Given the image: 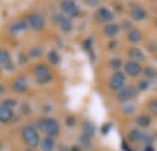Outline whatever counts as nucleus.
<instances>
[{
  "label": "nucleus",
  "instance_id": "obj_1",
  "mask_svg": "<svg viewBox=\"0 0 157 151\" xmlns=\"http://www.w3.org/2000/svg\"><path fill=\"white\" fill-rule=\"evenodd\" d=\"M22 137H23V139H24V141H25V144L28 146L35 148V146L39 145V141H40L39 134H38L34 126H32V125L25 126L22 130Z\"/></svg>",
  "mask_w": 157,
  "mask_h": 151
},
{
  "label": "nucleus",
  "instance_id": "obj_2",
  "mask_svg": "<svg viewBox=\"0 0 157 151\" xmlns=\"http://www.w3.org/2000/svg\"><path fill=\"white\" fill-rule=\"evenodd\" d=\"M39 127L41 131L47 133L48 137L53 138V137H57L59 133V125L58 122L55 120V118H45V120H41L39 121Z\"/></svg>",
  "mask_w": 157,
  "mask_h": 151
},
{
  "label": "nucleus",
  "instance_id": "obj_3",
  "mask_svg": "<svg viewBox=\"0 0 157 151\" xmlns=\"http://www.w3.org/2000/svg\"><path fill=\"white\" fill-rule=\"evenodd\" d=\"M34 75H35L36 81L39 82L40 85H46V83H48V82L51 81V79H52V75H51L48 68H47L46 65H42V64L35 67V69H34Z\"/></svg>",
  "mask_w": 157,
  "mask_h": 151
},
{
  "label": "nucleus",
  "instance_id": "obj_4",
  "mask_svg": "<svg viewBox=\"0 0 157 151\" xmlns=\"http://www.w3.org/2000/svg\"><path fill=\"white\" fill-rule=\"evenodd\" d=\"M124 81H126L124 74H122L121 72L115 73L114 75L111 76L110 82H109L110 88H111V90H115V91H120V90H122V88H123V86H124Z\"/></svg>",
  "mask_w": 157,
  "mask_h": 151
},
{
  "label": "nucleus",
  "instance_id": "obj_5",
  "mask_svg": "<svg viewBox=\"0 0 157 151\" xmlns=\"http://www.w3.org/2000/svg\"><path fill=\"white\" fill-rule=\"evenodd\" d=\"M60 9L63 12L71 15V16H78V6L74 0H63L60 2Z\"/></svg>",
  "mask_w": 157,
  "mask_h": 151
},
{
  "label": "nucleus",
  "instance_id": "obj_6",
  "mask_svg": "<svg viewBox=\"0 0 157 151\" xmlns=\"http://www.w3.org/2000/svg\"><path fill=\"white\" fill-rule=\"evenodd\" d=\"M136 95V88L132 86L128 87H123L122 90H120L117 93V100L120 102H127L131 98H133Z\"/></svg>",
  "mask_w": 157,
  "mask_h": 151
},
{
  "label": "nucleus",
  "instance_id": "obj_7",
  "mask_svg": "<svg viewBox=\"0 0 157 151\" xmlns=\"http://www.w3.org/2000/svg\"><path fill=\"white\" fill-rule=\"evenodd\" d=\"M28 22L32 25V28L35 29V30H41L44 28V25H45V21L42 18V16H40L38 14L30 15L28 17Z\"/></svg>",
  "mask_w": 157,
  "mask_h": 151
},
{
  "label": "nucleus",
  "instance_id": "obj_8",
  "mask_svg": "<svg viewBox=\"0 0 157 151\" xmlns=\"http://www.w3.org/2000/svg\"><path fill=\"white\" fill-rule=\"evenodd\" d=\"M124 70H126V73H127L128 75L133 76V77H136V76H138L140 73H141V68H140V65L138 64L137 62H133V60L126 63V65H124Z\"/></svg>",
  "mask_w": 157,
  "mask_h": 151
},
{
  "label": "nucleus",
  "instance_id": "obj_9",
  "mask_svg": "<svg viewBox=\"0 0 157 151\" xmlns=\"http://www.w3.org/2000/svg\"><path fill=\"white\" fill-rule=\"evenodd\" d=\"M97 17L100 22H109L114 18V15L110 10H108L106 7H100L97 11Z\"/></svg>",
  "mask_w": 157,
  "mask_h": 151
},
{
  "label": "nucleus",
  "instance_id": "obj_10",
  "mask_svg": "<svg viewBox=\"0 0 157 151\" xmlns=\"http://www.w3.org/2000/svg\"><path fill=\"white\" fill-rule=\"evenodd\" d=\"M131 16H132V18L134 19V21H143L146 17V12H145V10L143 7H140V6L137 5V6H134L131 10Z\"/></svg>",
  "mask_w": 157,
  "mask_h": 151
},
{
  "label": "nucleus",
  "instance_id": "obj_11",
  "mask_svg": "<svg viewBox=\"0 0 157 151\" xmlns=\"http://www.w3.org/2000/svg\"><path fill=\"white\" fill-rule=\"evenodd\" d=\"M27 88H28L27 81H25V80H23V79H18V80H16V81L13 82V85H12V90H13L15 92H17V93H22V92L27 91Z\"/></svg>",
  "mask_w": 157,
  "mask_h": 151
},
{
  "label": "nucleus",
  "instance_id": "obj_12",
  "mask_svg": "<svg viewBox=\"0 0 157 151\" xmlns=\"http://www.w3.org/2000/svg\"><path fill=\"white\" fill-rule=\"evenodd\" d=\"M12 115H13V114H12V110H11V109H9V108L1 105V108H0V120H1V122H4V123L9 122V121L12 118Z\"/></svg>",
  "mask_w": 157,
  "mask_h": 151
},
{
  "label": "nucleus",
  "instance_id": "obj_13",
  "mask_svg": "<svg viewBox=\"0 0 157 151\" xmlns=\"http://www.w3.org/2000/svg\"><path fill=\"white\" fill-rule=\"evenodd\" d=\"M82 134H85V135H87V137H93L94 135V132H96V127H94V125L92 123V122H90V121H86V122H83L82 123Z\"/></svg>",
  "mask_w": 157,
  "mask_h": 151
},
{
  "label": "nucleus",
  "instance_id": "obj_14",
  "mask_svg": "<svg viewBox=\"0 0 157 151\" xmlns=\"http://www.w3.org/2000/svg\"><path fill=\"white\" fill-rule=\"evenodd\" d=\"M104 33H105V35L109 37V38H113V37L117 35L118 25L115 24V23H109V24H106L105 28H104Z\"/></svg>",
  "mask_w": 157,
  "mask_h": 151
},
{
  "label": "nucleus",
  "instance_id": "obj_15",
  "mask_svg": "<svg viewBox=\"0 0 157 151\" xmlns=\"http://www.w3.org/2000/svg\"><path fill=\"white\" fill-rule=\"evenodd\" d=\"M128 56L132 58L133 62H139V60H143V59H144L143 52H141L139 48H137V47H132V48H129V51H128Z\"/></svg>",
  "mask_w": 157,
  "mask_h": 151
},
{
  "label": "nucleus",
  "instance_id": "obj_16",
  "mask_svg": "<svg viewBox=\"0 0 157 151\" xmlns=\"http://www.w3.org/2000/svg\"><path fill=\"white\" fill-rule=\"evenodd\" d=\"M144 138H145V135L140 132V131H138V130H132L131 132L128 133V139L131 141H134V143L140 141V140H144Z\"/></svg>",
  "mask_w": 157,
  "mask_h": 151
},
{
  "label": "nucleus",
  "instance_id": "obj_17",
  "mask_svg": "<svg viewBox=\"0 0 157 151\" xmlns=\"http://www.w3.org/2000/svg\"><path fill=\"white\" fill-rule=\"evenodd\" d=\"M137 123L140 127H149L151 123V117L149 115H140L137 117Z\"/></svg>",
  "mask_w": 157,
  "mask_h": 151
},
{
  "label": "nucleus",
  "instance_id": "obj_18",
  "mask_svg": "<svg viewBox=\"0 0 157 151\" xmlns=\"http://www.w3.org/2000/svg\"><path fill=\"white\" fill-rule=\"evenodd\" d=\"M53 146H55V143H53V140H52L51 137L45 138V139L41 141V149H42V150L50 151L53 149Z\"/></svg>",
  "mask_w": 157,
  "mask_h": 151
},
{
  "label": "nucleus",
  "instance_id": "obj_19",
  "mask_svg": "<svg viewBox=\"0 0 157 151\" xmlns=\"http://www.w3.org/2000/svg\"><path fill=\"white\" fill-rule=\"evenodd\" d=\"M140 39H141V33H140L138 29H132V30H129V33H128V40H129L131 42H138Z\"/></svg>",
  "mask_w": 157,
  "mask_h": 151
},
{
  "label": "nucleus",
  "instance_id": "obj_20",
  "mask_svg": "<svg viewBox=\"0 0 157 151\" xmlns=\"http://www.w3.org/2000/svg\"><path fill=\"white\" fill-rule=\"evenodd\" d=\"M59 25H60V29L63 32H70L71 30V22H70V19L65 18V17L60 19Z\"/></svg>",
  "mask_w": 157,
  "mask_h": 151
},
{
  "label": "nucleus",
  "instance_id": "obj_21",
  "mask_svg": "<svg viewBox=\"0 0 157 151\" xmlns=\"http://www.w3.org/2000/svg\"><path fill=\"white\" fill-rule=\"evenodd\" d=\"M42 53H44L42 48H41L40 46H35V47H33V48L29 51V57H30V58H39Z\"/></svg>",
  "mask_w": 157,
  "mask_h": 151
},
{
  "label": "nucleus",
  "instance_id": "obj_22",
  "mask_svg": "<svg viewBox=\"0 0 157 151\" xmlns=\"http://www.w3.org/2000/svg\"><path fill=\"white\" fill-rule=\"evenodd\" d=\"M25 22H23V21H21V22H17V23H15L12 27H11V32L12 33H17V32H20V30H23V29H25Z\"/></svg>",
  "mask_w": 157,
  "mask_h": 151
},
{
  "label": "nucleus",
  "instance_id": "obj_23",
  "mask_svg": "<svg viewBox=\"0 0 157 151\" xmlns=\"http://www.w3.org/2000/svg\"><path fill=\"white\" fill-rule=\"evenodd\" d=\"M48 59H50V62L52 64H58L59 60H60V57H59V55L56 51H51L50 55H48Z\"/></svg>",
  "mask_w": 157,
  "mask_h": 151
},
{
  "label": "nucleus",
  "instance_id": "obj_24",
  "mask_svg": "<svg viewBox=\"0 0 157 151\" xmlns=\"http://www.w3.org/2000/svg\"><path fill=\"white\" fill-rule=\"evenodd\" d=\"M0 60H1V64L4 67L7 65L9 63H11L10 62V56H9V53L6 51H1V53H0Z\"/></svg>",
  "mask_w": 157,
  "mask_h": 151
},
{
  "label": "nucleus",
  "instance_id": "obj_25",
  "mask_svg": "<svg viewBox=\"0 0 157 151\" xmlns=\"http://www.w3.org/2000/svg\"><path fill=\"white\" fill-rule=\"evenodd\" d=\"M2 105L12 110V109H13V108H15V106L17 105V102H15V100H12V99H6V100H4Z\"/></svg>",
  "mask_w": 157,
  "mask_h": 151
},
{
  "label": "nucleus",
  "instance_id": "obj_26",
  "mask_svg": "<svg viewBox=\"0 0 157 151\" xmlns=\"http://www.w3.org/2000/svg\"><path fill=\"white\" fill-rule=\"evenodd\" d=\"M80 143H81L83 146H91L90 137H87V135H85V134H82V135L80 137Z\"/></svg>",
  "mask_w": 157,
  "mask_h": 151
},
{
  "label": "nucleus",
  "instance_id": "obj_27",
  "mask_svg": "<svg viewBox=\"0 0 157 151\" xmlns=\"http://www.w3.org/2000/svg\"><path fill=\"white\" fill-rule=\"evenodd\" d=\"M121 65H122V62H121V59H118V58H115V59L110 60V67H111L113 69H118Z\"/></svg>",
  "mask_w": 157,
  "mask_h": 151
},
{
  "label": "nucleus",
  "instance_id": "obj_28",
  "mask_svg": "<svg viewBox=\"0 0 157 151\" xmlns=\"http://www.w3.org/2000/svg\"><path fill=\"white\" fill-rule=\"evenodd\" d=\"M147 87H149V82H147V81L141 80V81L138 82V90H139V91H145Z\"/></svg>",
  "mask_w": 157,
  "mask_h": 151
},
{
  "label": "nucleus",
  "instance_id": "obj_29",
  "mask_svg": "<svg viewBox=\"0 0 157 151\" xmlns=\"http://www.w3.org/2000/svg\"><path fill=\"white\" fill-rule=\"evenodd\" d=\"M122 110H123V113L124 114H131L134 111V106H133L132 104H127V105H123Z\"/></svg>",
  "mask_w": 157,
  "mask_h": 151
},
{
  "label": "nucleus",
  "instance_id": "obj_30",
  "mask_svg": "<svg viewBox=\"0 0 157 151\" xmlns=\"http://www.w3.org/2000/svg\"><path fill=\"white\" fill-rule=\"evenodd\" d=\"M149 110L152 111V113H155L157 115V100L150 102V104H149Z\"/></svg>",
  "mask_w": 157,
  "mask_h": 151
},
{
  "label": "nucleus",
  "instance_id": "obj_31",
  "mask_svg": "<svg viewBox=\"0 0 157 151\" xmlns=\"http://www.w3.org/2000/svg\"><path fill=\"white\" fill-rule=\"evenodd\" d=\"M144 75H146L147 77H154V69L152 68H150V67H147V68H145L144 69Z\"/></svg>",
  "mask_w": 157,
  "mask_h": 151
},
{
  "label": "nucleus",
  "instance_id": "obj_32",
  "mask_svg": "<svg viewBox=\"0 0 157 151\" xmlns=\"http://www.w3.org/2000/svg\"><path fill=\"white\" fill-rule=\"evenodd\" d=\"M65 123H67V126H69V127H73V126L75 125V118H74L73 116H69V117H67V120H65Z\"/></svg>",
  "mask_w": 157,
  "mask_h": 151
},
{
  "label": "nucleus",
  "instance_id": "obj_33",
  "mask_svg": "<svg viewBox=\"0 0 157 151\" xmlns=\"http://www.w3.org/2000/svg\"><path fill=\"white\" fill-rule=\"evenodd\" d=\"M91 45H92V39H87V40L83 41L82 47H83L85 50H90V48H91Z\"/></svg>",
  "mask_w": 157,
  "mask_h": 151
},
{
  "label": "nucleus",
  "instance_id": "obj_34",
  "mask_svg": "<svg viewBox=\"0 0 157 151\" xmlns=\"http://www.w3.org/2000/svg\"><path fill=\"white\" fill-rule=\"evenodd\" d=\"M113 127V125L111 123H106V125H104L103 127H101V133H104V134H106V133L110 131V128Z\"/></svg>",
  "mask_w": 157,
  "mask_h": 151
},
{
  "label": "nucleus",
  "instance_id": "obj_35",
  "mask_svg": "<svg viewBox=\"0 0 157 151\" xmlns=\"http://www.w3.org/2000/svg\"><path fill=\"white\" fill-rule=\"evenodd\" d=\"M88 5H91V6H94V5H97L98 4V1L99 0H85Z\"/></svg>",
  "mask_w": 157,
  "mask_h": 151
},
{
  "label": "nucleus",
  "instance_id": "obj_36",
  "mask_svg": "<svg viewBox=\"0 0 157 151\" xmlns=\"http://www.w3.org/2000/svg\"><path fill=\"white\" fill-rule=\"evenodd\" d=\"M144 151H155V149H154L151 145H147V146H145Z\"/></svg>",
  "mask_w": 157,
  "mask_h": 151
},
{
  "label": "nucleus",
  "instance_id": "obj_37",
  "mask_svg": "<svg viewBox=\"0 0 157 151\" xmlns=\"http://www.w3.org/2000/svg\"><path fill=\"white\" fill-rule=\"evenodd\" d=\"M122 148H123V149H126V150H127V151H133V150H131V149H129V148H128V146H127V145H126L124 143H123V145H122Z\"/></svg>",
  "mask_w": 157,
  "mask_h": 151
},
{
  "label": "nucleus",
  "instance_id": "obj_38",
  "mask_svg": "<svg viewBox=\"0 0 157 151\" xmlns=\"http://www.w3.org/2000/svg\"><path fill=\"white\" fill-rule=\"evenodd\" d=\"M70 151H81V150H80V149H78V146H73V148H71V149H70Z\"/></svg>",
  "mask_w": 157,
  "mask_h": 151
},
{
  "label": "nucleus",
  "instance_id": "obj_39",
  "mask_svg": "<svg viewBox=\"0 0 157 151\" xmlns=\"http://www.w3.org/2000/svg\"><path fill=\"white\" fill-rule=\"evenodd\" d=\"M154 77H155V79H157V73L155 74V75H154Z\"/></svg>",
  "mask_w": 157,
  "mask_h": 151
},
{
  "label": "nucleus",
  "instance_id": "obj_40",
  "mask_svg": "<svg viewBox=\"0 0 157 151\" xmlns=\"http://www.w3.org/2000/svg\"><path fill=\"white\" fill-rule=\"evenodd\" d=\"M156 25H157V19H156Z\"/></svg>",
  "mask_w": 157,
  "mask_h": 151
},
{
  "label": "nucleus",
  "instance_id": "obj_41",
  "mask_svg": "<svg viewBox=\"0 0 157 151\" xmlns=\"http://www.w3.org/2000/svg\"><path fill=\"white\" fill-rule=\"evenodd\" d=\"M27 151H32V150H27Z\"/></svg>",
  "mask_w": 157,
  "mask_h": 151
},
{
  "label": "nucleus",
  "instance_id": "obj_42",
  "mask_svg": "<svg viewBox=\"0 0 157 151\" xmlns=\"http://www.w3.org/2000/svg\"><path fill=\"white\" fill-rule=\"evenodd\" d=\"M156 60H157V57H156Z\"/></svg>",
  "mask_w": 157,
  "mask_h": 151
}]
</instances>
